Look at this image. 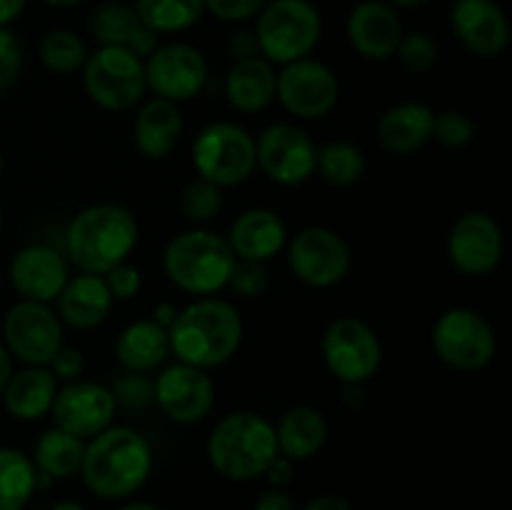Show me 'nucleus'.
Masks as SVG:
<instances>
[{"mask_svg":"<svg viewBox=\"0 0 512 510\" xmlns=\"http://www.w3.org/2000/svg\"><path fill=\"white\" fill-rule=\"evenodd\" d=\"M315 173L330 185L338 188H348V185L358 183L365 173V153L350 140H333L318 148V158H315Z\"/></svg>","mask_w":512,"mask_h":510,"instance_id":"34","label":"nucleus"},{"mask_svg":"<svg viewBox=\"0 0 512 510\" xmlns=\"http://www.w3.org/2000/svg\"><path fill=\"white\" fill-rule=\"evenodd\" d=\"M193 165L198 175L218 188L245 183L258 168L255 138L238 123L218 120L195 135Z\"/></svg>","mask_w":512,"mask_h":510,"instance_id":"7","label":"nucleus"},{"mask_svg":"<svg viewBox=\"0 0 512 510\" xmlns=\"http://www.w3.org/2000/svg\"><path fill=\"white\" fill-rule=\"evenodd\" d=\"M433 348L445 365L460 373H475L493 363L498 335L473 308H450L435 320Z\"/></svg>","mask_w":512,"mask_h":510,"instance_id":"9","label":"nucleus"},{"mask_svg":"<svg viewBox=\"0 0 512 510\" xmlns=\"http://www.w3.org/2000/svg\"><path fill=\"white\" fill-rule=\"evenodd\" d=\"M303 510H350V505L340 495H318Z\"/></svg>","mask_w":512,"mask_h":510,"instance_id":"48","label":"nucleus"},{"mask_svg":"<svg viewBox=\"0 0 512 510\" xmlns=\"http://www.w3.org/2000/svg\"><path fill=\"white\" fill-rule=\"evenodd\" d=\"M138 238V220L125 205L95 203L70 220L65 255L80 273L105 275L133 255Z\"/></svg>","mask_w":512,"mask_h":510,"instance_id":"3","label":"nucleus"},{"mask_svg":"<svg viewBox=\"0 0 512 510\" xmlns=\"http://www.w3.org/2000/svg\"><path fill=\"white\" fill-rule=\"evenodd\" d=\"M38 55L40 63L48 70H53V73L58 75H68L75 73V70H83L90 50L78 33L65 28H55L48 30V33L40 38Z\"/></svg>","mask_w":512,"mask_h":510,"instance_id":"35","label":"nucleus"},{"mask_svg":"<svg viewBox=\"0 0 512 510\" xmlns=\"http://www.w3.org/2000/svg\"><path fill=\"white\" fill-rule=\"evenodd\" d=\"M3 345L10 358L48 368L55 353L63 348V323L50 305L18 300L3 318Z\"/></svg>","mask_w":512,"mask_h":510,"instance_id":"11","label":"nucleus"},{"mask_svg":"<svg viewBox=\"0 0 512 510\" xmlns=\"http://www.w3.org/2000/svg\"><path fill=\"white\" fill-rule=\"evenodd\" d=\"M170 355L168 330L155 320H135L125 325L115 338V358L125 373H150L158 370Z\"/></svg>","mask_w":512,"mask_h":510,"instance_id":"28","label":"nucleus"},{"mask_svg":"<svg viewBox=\"0 0 512 510\" xmlns=\"http://www.w3.org/2000/svg\"><path fill=\"white\" fill-rule=\"evenodd\" d=\"M280 455L275 425L265 415L238 410L220 420L208 438V460L228 480H255Z\"/></svg>","mask_w":512,"mask_h":510,"instance_id":"4","label":"nucleus"},{"mask_svg":"<svg viewBox=\"0 0 512 510\" xmlns=\"http://www.w3.org/2000/svg\"><path fill=\"white\" fill-rule=\"evenodd\" d=\"M10 375H13V358H10V353L5 350V345L0 343V395H3Z\"/></svg>","mask_w":512,"mask_h":510,"instance_id":"51","label":"nucleus"},{"mask_svg":"<svg viewBox=\"0 0 512 510\" xmlns=\"http://www.w3.org/2000/svg\"><path fill=\"white\" fill-rule=\"evenodd\" d=\"M315 158L318 145L293 123H273L255 138L258 168L285 188L305 183L315 173Z\"/></svg>","mask_w":512,"mask_h":510,"instance_id":"15","label":"nucleus"},{"mask_svg":"<svg viewBox=\"0 0 512 510\" xmlns=\"http://www.w3.org/2000/svg\"><path fill=\"white\" fill-rule=\"evenodd\" d=\"M153 473L148 438L128 425H110L85 440L80 475L90 493L105 500H123L138 493Z\"/></svg>","mask_w":512,"mask_h":510,"instance_id":"2","label":"nucleus"},{"mask_svg":"<svg viewBox=\"0 0 512 510\" xmlns=\"http://www.w3.org/2000/svg\"><path fill=\"white\" fill-rule=\"evenodd\" d=\"M450 23L463 48L478 58H498L510 43L508 15L495 0H455Z\"/></svg>","mask_w":512,"mask_h":510,"instance_id":"20","label":"nucleus"},{"mask_svg":"<svg viewBox=\"0 0 512 510\" xmlns=\"http://www.w3.org/2000/svg\"><path fill=\"white\" fill-rule=\"evenodd\" d=\"M228 53L233 55L235 60H245V58H255V55H260L258 40H255L253 30H238V33L230 35Z\"/></svg>","mask_w":512,"mask_h":510,"instance_id":"45","label":"nucleus"},{"mask_svg":"<svg viewBox=\"0 0 512 510\" xmlns=\"http://www.w3.org/2000/svg\"><path fill=\"white\" fill-rule=\"evenodd\" d=\"M183 138V113L178 103L150 98L140 105L133 123V140L140 155L150 160L168 158Z\"/></svg>","mask_w":512,"mask_h":510,"instance_id":"25","label":"nucleus"},{"mask_svg":"<svg viewBox=\"0 0 512 510\" xmlns=\"http://www.w3.org/2000/svg\"><path fill=\"white\" fill-rule=\"evenodd\" d=\"M153 403L173 423H203L215 405V385L208 370L188 363H173L160 370L153 383Z\"/></svg>","mask_w":512,"mask_h":510,"instance_id":"16","label":"nucleus"},{"mask_svg":"<svg viewBox=\"0 0 512 510\" xmlns=\"http://www.w3.org/2000/svg\"><path fill=\"white\" fill-rule=\"evenodd\" d=\"M140 23L155 35L183 33L193 28L205 13V0H135Z\"/></svg>","mask_w":512,"mask_h":510,"instance_id":"33","label":"nucleus"},{"mask_svg":"<svg viewBox=\"0 0 512 510\" xmlns=\"http://www.w3.org/2000/svg\"><path fill=\"white\" fill-rule=\"evenodd\" d=\"M505 238L498 220L483 210L460 215L448 233V258L463 275L483 278L500 265Z\"/></svg>","mask_w":512,"mask_h":510,"instance_id":"18","label":"nucleus"},{"mask_svg":"<svg viewBox=\"0 0 512 510\" xmlns=\"http://www.w3.org/2000/svg\"><path fill=\"white\" fill-rule=\"evenodd\" d=\"M425 3H430V0H388V5H393V8H423Z\"/></svg>","mask_w":512,"mask_h":510,"instance_id":"52","label":"nucleus"},{"mask_svg":"<svg viewBox=\"0 0 512 510\" xmlns=\"http://www.w3.org/2000/svg\"><path fill=\"white\" fill-rule=\"evenodd\" d=\"M275 440H278L280 455L293 463L308 460L318 455L328 440V423L313 405H293L280 415L275 425Z\"/></svg>","mask_w":512,"mask_h":510,"instance_id":"30","label":"nucleus"},{"mask_svg":"<svg viewBox=\"0 0 512 510\" xmlns=\"http://www.w3.org/2000/svg\"><path fill=\"white\" fill-rule=\"evenodd\" d=\"M433 138L443 148H465L475 138V123L463 110H443L435 113Z\"/></svg>","mask_w":512,"mask_h":510,"instance_id":"37","label":"nucleus"},{"mask_svg":"<svg viewBox=\"0 0 512 510\" xmlns=\"http://www.w3.org/2000/svg\"><path fill=\"white\" fill-rule=\"evenodd\" d=\"M275 98L295 118L318 120L338 105L340 83L328 65L303 58L283 65L275 78Z\"/></svg>","mask_w":512,"mask_h":510,"instance_id":"14","label":"nucleus"},{"mask_svg":"<svg viewBox=\"0 0 512 510\" xmlns=\"http://www.w3.org/2000/svg\"><path fill=\"white\" fill-rule=\"evenodd\" d=\"M253 510H298L293 495L285 493L283 488H270L255 500Z\"/></svg>","mask_w":512,"mask_h":510,"instance_id":"46","label":"nucleus"},{"mask_svg":"<svg viewBox=\"0 0 512 510\" xmlns=\"http://www.w3.org/2000/svg\"><path fill=\"white\" fill-rule=\"evenodd\" d=\"M265 478L275 485V488H283L293 480V460L285 458V455H278V458L270 463V468L265 470Z\"/></svg>","mask_w":512,"mask_h":510,"instance_id":"47","label":"nucleus"},{"mask_svg":"<svg viewBox=\"0 0 512 510\" xmlns=\"http://www.w3.org/2000/svg\"><path fill=\"white\" fill-rule=\"evenodd\" d=\"M23 70V45L18 35L8 28H0V93L10 88L18 80Z\"/></svg>","mask_w":512,"mask_h":510,"instance_id":"40","label":"nucleus"},{"mask_svg":"<svg viewBox=\"0 0 512 510\" xmlns=\"http://www.w3.org/2000/svg\"><path fill=\"white\" fill-rule=\"evenodd\" d=\"M145 83L155 98L185 103L203 93L208 83V60L190 43H163L143 60Z\"/></svg>","mask_w":512,"mask_h":510,"instance_id":"13","label":"nucleus"},{"mask_svg":"<svg viewBox=\"0 0 512 510\" xmlns=\"http://www.w3.org/2000/svg\"><path fill=\"white\" fill-rule=\"evenodd\" d=\"M55 303H58L55 313H58L60 323L75 330H93L108 320L115 300L103 275L78 273L70 275Z\"/></svg>","mask_w":512,"mask_h":510,"instance_id":"23","label":"nucleus"},{"mask_svg":"<svg viewBox=\"0 0 512 510\" xmlns=\"http://www.w3.org/2000/svg\"><path fill=\"white\" fill-rule=\"evenodd\" d=\"M115 413H118V403L113 398V390L103 383L80 378L58 388L48 415H53L55 428L80 440H90L113 425Z\"/></svg>","mask_w":512,"mask_h":510,"instance_id":"17","label":"nucleus"},{"mask_svg":"<svg viewBox=\"0 0 512 510\" xmlns=\"http://www.w3.org/2000/svg\"><path fill=\"white\" fill-rule=\"evenodd\" d=\"M268 5V0H205V10L225 23H243L255 18Z\"/></svg>","mask_w":512,"mask_h":510,"instance_id":"43","label":"nucleus"},{"mask_svg":"<svg viewBox=\"0 0 512 510\" xmlns=\"http://www.w3.org/2000/svg\"><path fill=\"white\" fill-rule=\"evenodd\" d=\"M50 510H88V508L80 505L78 500H60V503H55Z\"/></svg>","mask_w":512,"mask_h":510,"instance_id":"53","label":"nucleus"},{"mask_svg":"<svg viewBox=\"0 0 512 510\" xmlns=\"http://www.w3.org/2000/svg\"><path fill=\"white\" fill-rule=\"evenodd\" d=\"M110 390L115 403H123L125 408H143L153 403V383H148L140 373H125Z\"/></svg>","mask_w":512,"mask_h":510,"instance_id":"41","label":"nucleus"},{"mask_svg":"<svg viewBox=\"0 0 512 510\" xmlns=\"http://www.w3.org/2000/svg\"><path fill=\"white\" fill-rule=\"evenodd\" d=\"M353 255L335 230L310 225L288 243V265L300 283L310 288H333L348 275Z\"/></svg>","mask_w":512,"mask_h":510,"instance_id":"12","label":"nucleus"},{"mask_svg":"<svg viewBox=\"0 0 512 510\" xmlns=\"http://www.w3.org/2000/svg\"><path fill=\"white\" fill-rule=\"evenodd\" d=\"M55 393H58V380L50 373V368L25 365L23 370L10 375L0 398H3L8 415L23 420V423H33L50 413Z\"/></svg>","mask_w":512,"mask_h":510,"instance_id":"27","label":"nucleus"},{"mask_svg":"<svg viewBox=\"0 0 512 510\" xmlns=\"http://www.w3.org/2000/svg\"><path fill=\"white\" fill-rule=\"evenodd\" d=\"M28 0H0V28H8L13 20L20 18Z\"/></svg>","mask_w":512,"mask_h":510,"instance_id":"49","label":"nucleus"},{"mask_svg":"<svg viewBox=\"0 0 512 510\" xmlns=\"http://www.w3.org/2000/svg\"><path fill=\"white\" fill-rule=\"evenodd\" d=\"M43 3L53 5V8H73V5H80L83 0H43Z\"/></svg>","mask_w":512,"mask_h":510,"instance_id":"55","label":"nucleus"},{"mask_svg":"<svg viewBox=\"0 0 512 510\" xmlns=\"http://www.w3.org/2000/svg\"><path fill=\"white\" fill-rule=\"evenodd\" d=\"M80 73L88 98L113 113H123L138 105L148 90L143 58L125 48L100 45L88 55Z\"/></svg>","mask_w":512,"mask_h":510,"instance_id":"8","label":"nucleus"},{"mask_svg":"<svg viewBox=\"0 0 512 510\" xmlns=\"http://www.w3.org/2000/svg\"><path fill=\"white\" fill-rule=\"evenodd\" d=\"M175 315H178V308H175L173 303H158L153 308V318H150V320H155V323L163 325V328L168 330L170 325H173Z\"/></svg>","mask_w":512,"mask_h":510,"instance_id":"50","label":"nucleus"},{"mask_svg":"<svg viewBox=\"0 0 512 510\" xmlns=\"http://www.w3.org/2000/svg\"><path fill=\"white\" fill-rule=\"evenodd\" d=\"M323 360L340 383L363 385L380 370L383 345L365 320L345 315L325 328Z\"/></svg>","mask_w":512,"mask_h":510,"instance_id":"10","label":"nucleus"},{"mask_svg":"<svg viewBox=\"0 0 512 510\" xmlns=\"http://www.w3.org/2000/svg\"><path fill=\"white\" fill-rule=\"evenodd\" d=\"M0 230H3V208H0Z\"/></svg>","mask_w":512,"mask_h":510,"instance_id":"57","label":"nucleus"},{"mask_svg":"<svg viewBox=\"0 0 512 510\" xmlns=\"http://www.w3.org/2000/svg\"><path fill=\"white\" fill-rule=\"evenodd\" d=\"M275 65L263 55L235 60L225 75V98L240 113H260L275 100Z\"/></svg>","mask_w":512,"mask_h":510,"instance_id":"29","label":"nucleus"},{"mask_svg":"<svg viewBox=\"0 0 512 510\" xmlns=\"http://www.w3.org/2000/svg\"><path fill=\"white\" fill-rule=\"evenodd\" d=\"M3 165H5V160H3V150H0V173H3Z\"/></svg>","mask_w":512,"mask_h":510,"instance_id":"56","label":"nucleus"},{"mask_svg":"<svg viewBox=\"0 0 512 510\" xmlns=\"http://www.w3.org/2000/svg\"><path fill=\"white\" fill-rule=\"evenodd\" d=\"M438 43L428 33H403L395 55L413 73H425L438 63Z\"/></svg>","mask_w":512,"mask_h":510,"instance_id":"38","label":"nucleus"},{"mask_svg":"<svg viewBox=\"0 0 512 510\" xmlns=\"http://www.w3.org/2000/svg\"><path fill=\"white\" fill-rule=\"evenodd\" d=\"M348 40L365 60H388L403 40V23L393 5L363 0L348 15Z\"/></svg>","mask_w":512,"mask_h":510,"instance_id":"21","label":"nucleus"},{"mask_svg":"<svg viewBox=\"0 0 512 510\" xmlns=\"http://www.w3.org/2000/svg\"><path fill=\"white\" fill-rule=\"evenodd\" d=\"M225 240L238 260L268 263L288 245V230L275 210L248 208L233 220Z\"/></svg>","mask_w":512,"mask_h":510,"instance_id":"22","label":"nucleus"},{"mask_svg":"<svg viewBox=\"0 0 512 510\" xmlns=\"http://www.w3.org/2000/svg\"><path fill=\"white\" fill-rule=\"evenodd\" d=\"M435 113L425 103H398L378 120V143L393 155H410L433 140Z\"/></svg>","mask_w":512,"mask_h":510,"instance_id":"26","label":"nucleus"},{"mask_svg":"<svg viewBox=\"0 0 512 510\" xmlns=\"http://www.w3.org/2000/svg\"><path fill=\"white\" fill-rule=\"evenodd\" d=\"M225 235L208 228H190L168 240L163 250V270L178 290L198 298L218 295L228 288L235 265Z\"/></svg>","mask_w":512,"mask_h":510,"instance_id":"5","label":"nucleus"},{"mask_svg":"<svg viewBox=\"0 0 512 510\" xmlns=\"http://www.w3.org/2000/svg\"><path fill=\"white\" fill-rule=\"evenodd\" d=\"M90 35L100 45L125 48L138 58H148L158 48V35L140 23L138 13L128 3H103L90 15Z\"/></svg>","mask_w":512,"mask_h":510,"instance_id":"24","label":"nucleus"},{"mask_svg":"<svg viewBox=\"0 0 512 510\" xmlns=\"http://www.w3.org/2000/svg\"><path fill=\"white\" fill-rule=\"evenodd\" d=\"M223 188L208 183V180L198 178L188 183L180 193V210H183L185 220H190L198 228H205L210 220L218 218L220 208H223Z\"/></svg>","mask_w":512,"mask_h":510,"instance_id":"36","label":"nucleus"},{"mask_svg":"<svg viewBox=\"0 0 512 510\" xmlns=\"http://www.w3.org/2000/svg\"><path fill=\"white\" fill-rule=\"evenodd\" d=\"M38 490L35 465L23 450L0 448V510H25Z\"/></svg>","mask_w":512,"mask_h":510,"instance_id":"32","label":"nucleus"},{"mask_svg":"<svg viewBox=\"0 0 512 510\" xmlns=\"http://www.w3.org/2000/svg\"><path fill=\"white\" fill-rule=\"evenodd\" d=\"M50 373L55 375V380H63V383H73V380H80L85 370V358L78 348H63L55 353V358L50 360Z\"/></svg>","mask_w":512,"mask_h":510,"instance_id":"44","label":"nucleus"},{"mask_svg":"<svg viewBox=\"0 0 512 510\" xmlns=\"http://www.w3.org/2000/svg\"><path fill=\"white\" fill-rule=\"evenodd\" d=\"M8 278L20 300L50 305L68 283L70 265L68 258L50 245H25L10 260Z\"/></svg>","mask_w":512,"mask_h":510,"instance_id":"19","label":"nucleus"},{"mask_svg":"<svg viewBox=\"0 0 512 510\" xmlns=\"http://www.w3.org/2000/svg\"><path fill=\"white\" fill-rule=\"evenodd\" d=\"M258 53L273 65L310 58L323 35V20L310 0H268L255 25Z\"/></svg>","mask_w":512,"mask_h":510,"instance_id":"6","label":"nucleus"},{"mask_svg":"<svg viewBox=\"0 0 512 510\" xmlns=\"http://www.w3.org/2000/svg\"><path fill=\"white\" fill-rule=\"evenodd\" d=\"M270 275L265 263H255V260H235L233 273H230L228 288L235 290L240 298H260L268 290Z\"/></svg>","mask_w":512,"mask_h":510,"instance_id":"39","label":"nucleus"},{"mask_svg":"<svg viewBox=\"0 0 512 510\" xmlns=\"http://www.w3.org/2000/svg\"><path fill=\"white\" fill-rule=\"evenodd\" d=\"M170 353L193 368L210 370L228 363L243 340V318L230 300L208 295L178 310L168 328Z\"/></svg>","mask_w":512,"mask_h":510,"instance_id":"1","label":"nucleus"},{"mask_svg":"<svg viewBox=\"0 0 512 510\" xmlns=\"http://www.w3.org/2000/svg\"><path fill=\"white\" fill-rule=\"evenodd\" d=\"M103 278L110 295H113V300H133L135 295L140 293V288H143V275H140V270L135 268V265H130L128 260L115 265L113 270H108Z\"/></svg>","mask_w":512,"mask_h":510,"instance_id":"42","label":"nucleus"},{"mask_svg":"<svg viewBox=\"0 0 512 510\" xmlns=\"http://www.w3.org/2000/svg\"><path fill=\"white\" fill-rule=\"evenodd\" d=\"M118 510H160V508H158V505L143 503V500H140V503H128V505H123V508H118Z\"/></svg>","mask_w":512,"mask_h":510,"instance_id":"54","label":"nucleus"},{"mask_svg":"<svg viewBox=\"0 0 512 510\" xmlns=\"http://www.w3.org/2000/svg\"><path fill=\"white\" fill-rule=\"evenodd\" d=\"M85 453V440L65 433L60 428H48L38 438L33 450V465L40 475L50 480H65L80 473Z\"/></svg>","mask_w":512,"mask_h":510,"instance_id":"31","label":"nucleus"}]
</instances>
